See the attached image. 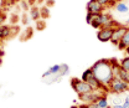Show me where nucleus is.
<instances>
[{
    "label": "nucleus",
    "mask_w": 129,
    "mask_h": 108,
    "mask_svg": "<svg viewBox=\"0 0 129 108\" xmlns=\"http://www.w3.org/2000/svg\"><path fill=\"white\" fill-rule=\"evenodd\" d=\"M93 73L104 86H109V83L112 82V79L114 78L113 75V68L109 60H99L97 61L93 66H92Z\"/></svg>",
    "instance_id": "obj_1"
},
{
    "label": "nucleus",
    "mask_w": 129,
    "mask_h": 108,
    "mask_svg": "<svg viewBox=\"0 0 129 108\" xmlns=\"http://www.w3.org/2000/svg\"><path fill=\"white\" fill-rule=\"evenodd\" d=\"M104 96V91L102 90H92L91 92L83 93V94H80L78 98L82 103H94V102H98V99Z\"/></svg>",
    "instance_id": "obj_2"
},
{
    "label": "nucleus",
    "mask_w": 129,
    "mask_h": 108,
    "mask_svg": "<svg viewBox=\"0 0 129 108\" xmlns=\"http://www.w3.org/2000/svg\"><path fill=\"white\" fill-rule=\"evenodd\" d=\"M71 87L75 90V92L77 93L78 96H80V94H83V93L91 92V91L93 90L88 82H84V81L78 79V78H72V79H71Z\"/></svg>",
    "instance_id": "obj_3"
},
{
    "label": "nucleus",
    "mask_w": 129,
    "mask_h": 108,
    "mask_svg": "<svg viewBox=\"0 0 129 108\" xmlns=\"http://www.w3.org/2000/svg\"><path fill=\"white\" fill-rule=\"evenodd\" d=\"M108 87L114 93H122V92H125V91H129V83L124 82L123 79H120L119 77L113 78Z\"/></svg>",
    "instance_id": "obj_4"
},
{
    "label": "nucleus",
    "mask_w": 129,
    "mask_h": 108,
    "mask_svg": "<svg viewBox=\"0 0 129 108\" xmlns=\"http://www.w3.org/2000/svg\"><path fill=\"white\" fill-rule=\"evenodd\" d=\"M113 32H114V28H108V26L107 28H101L97 32V39L101 42H108L112 39Z\"/></svg>",
    "instance_id": "obj_5"
},
{
    "label": "nucleus",
    "mask_w": 129,
    "mask_h": 108,
    "mask_svg": "<svg viewBox=\"0 0 129 108\" xmlns=\"http://www.w3.org/2000/svg\"><path fill=\"white\" fill-rule=\"evenodd\" d=\"M127 29H128V28H125V26H123V25H118V26L114 28V32H113V36H112V39H111V42H112L113 45L117 46V45L119 44V41H120L122 37L124 36Z\"/></svg>",
    "instance_id": "obj_6"
},
{
    "label": "nucleus",
    "mask_w": 129,
    "mask_h": 108,
    "mask_svg": "<svg viewBox=\"0 0 129 108\" xmlns=\"http://www.w3.org/2000/svg\"><path fill=\"white\" fill-rule=\"evenodd\" d=\"M87 11L88 13H93V14H102L104 10V6L101 5L97 0H89L87 3Z\"/></svg>",
    "instance_id": "obj_7"
},
{
    "label": "nucleus",
    "mask_w": 129,
    "mask_h": 108,
    "mask_svg": "<svg viewBox=\"0 0 129 108\" xmlns=\"http://www.w3.org/2000/svg\"><path fill=\"white\" fill-rule=\"evenodd\" d=\"M11 37V28L8 25H0V39L6 40Z\"/></svg>",
    "instance_id": "obj_8"
},
{
    "label": "nucleus",
    "mask_w": 129,
    "mask_h": 108,
    "mask_svg": "<svg viewBox=\"0 0 129 108\" xmlns=\"http://www.w3.org/2000/svg\"><path fill=\"white\" fill-rule=\"evenodd\" d=\"M91 26L94 29H101L102 24H101V19H99V14H93V19L91 22Z\"/></svg>",
    "instance_id": "obj_9"
},
{
    "label": "nucleus",
    "mask_w": 129,
    "mask_h": 108,
    "mask_svg": "<svg viewBox=\"0 0 129 108\" xmlns=\"http://www.w3.org/2000/svg\"><path fill=\"white\" fill-rule=\"evenodd\" d=\"M115 10H117L118 13H128L129 8H128V5H127L125 3L119 1V3L115 4Z\"/></svg>",
    "instance_id": "obj_10"
},
{
    "label": "nucleus",
    "mask_w": 129,
    "mask_h": 108,
    "mask_svg": "<svg viewBox=\"0 0 129 108\" xmlns=\"http://www.w3.org/2000/svg\"><path fill=\"white\" fill-rule=\"evenodd\" d=\"M30 16H31L32 20H39L40 17H41V13H40V9L39 8H35V6H32L31 9H30Z\"/></svg>",
    "instance_id": "obj_11"
},
{
    "label": "nucleus",
    "mask_w": 129,
    "mask_h": 108,
    "mask_svg": "<svg viewBox=\"0 0 129 108\" xmlns=\"http://www.w3.org/2000/svg\"><path fill=\"white\" fill-rule=\"evenodd\" d=\"M118 77L120 78V79H123L124 82L129 83V71H125V70H123V68L120 67V71H119Z\"/></svg>",
    "instance_id": "obj_12"
},
{
    "label": "nucleus",
    "mask_w": 129,
    "mask_h": 108,
    "mask_svg": "<svg viewBox=\"0 0 129 108\" xmlns=\"http://www.w3.org/2000/svg\"><path fill=\"white\" fill-rule=\"evenodd\" d=\"M92 75H93V70H92V67H91V68H87V70L82 73L81 79H82V81H84V82H87V81H88V78L91 77Z\"/></svg>",
    "instance_id": "obj_13"
},
{
    "label": "nucleus",
    "mask_w": 129,
    "mask_h": 108,
    "mask_svg": "<svg viewBox=\"0 0 129 108\" xmlns=\"http://www.w3.org/2000/svg\"><path fill=\"white\" fill-rule=\"evenodd\" d=\"M97 104L99 106V108H108V101H107V98H106V96H102L99 99H98V102H97Z\"/></svg>",
    "instance_id": "obj_14"
},
{
    "label": "nucleus",
    "mask_w": 129,
    "mask_h": 108,
    "mask_svg": "<svg viewBox=\"0 0 129 108\" xmlns=\"http://www.w3.org/2000/svg\"><path fill=\"white\" fill-rule=\"evenodd\" d=\"M119 65H120V67H122L123 70L129 71V56H125L124 59H122L120 62H119Z\"/></svg>",
    "instance_id": "obj_15"
},
{
    "label": "nucleus",
    "mask_w": 129,
    "mask_h": 108,
    "mask_svg": "<svg viewBox=\"0 0 129 108\" xmlns=\"http://www.w3.org/2000/svg\"><path fill=\"white\" fill-rule=\"evenodd\" d=\"M101 5H103L104 8H109V6H114L115 0H97Z\"/></svg>",
    "instance_id": "obj_16"
},
{
    "label": "nucleus",
    "mask_w": 129,
    "mask_h": 108,
    "mask_svg": "<svg viewBox=\"0 0 129 108\" xmlns=\"http://www.w3.org/2000/svg\"><path fill=\"white\" fill-rule=\"evenodd\" d=\"M61 65H55V66H52V67H50V72H51V75H56V73H60L61 72Z\"/></svg>",
    "instance_id": "obj_17"
},
{
    "label": "nucleus",
    "mask_w": 129,
    "mask_h": 108,
    "mask_svg": "<svg viewBox=\"0 0 129 108\" xmlns=\"http://www.w3.org/2000/svg\"><path fill=\"white\" fill-rule=\"evenodd\" d=\"M120 41H122V42H123V44H124L127 47L129 46V28L127 29L125 34H124V36L122 37V40H120Z\"/></svg>",
    "instance_id": "obj_18"
},
{
    "label": "nucleus",
    "mask_w": 129,
    "mask_h": 108,
    "mask_svg": "<svg viewBox=\"0 0 129 108\" xmlns=\"http://www.w3.org/2000/svg\"><path fill=\"white\" fill-rule=\"evenodd\" d=\"M40 13H41V17H44V19H47L48 16H50V11H48L47 6L41 8V9H40Z\"/></svg>",
    "instance_id": "obj_19"
},
{
    "label": "nucleus",
    "mask_w": 129,
    "mask_h": 108,
    "mask_svg": "<svg viewBox=\"0 0 129 108\" xmlns=\"http://www.w3.org/2000/svg\"><path fill=\"white\" fill-rule=\"evenodd\" d=\"M92 19H93V13H88V11H87V16H86V21H87V24L91 25Z\"/></svg>",
    "instance_id": "obj_20"
},
{
    "label": "nucleus",
    "mask_w": 129,
    "mask_h": 108,
    "mask_svg": "<svg viewBox=\"0 0 129 108\" xmlns=\"http://www.w3.org/2000/svg\"><path fill=\"white\" fill-rule=\"evenodd\" d=\"M42 28H45V22H42V21H39V20H37V30H41Z\"/></svg>",
    "instance_id": "obj_21"
},
{
    "label": "nucleus",
    "mask_w": 129,
    "mask_h": 108,
    "mask_svg": "<svg viewBox=\"0 0 129 108\" xmlns=\"http://www.w3.org/2000/svg\"><path fill=\"white\" fill-rule=\"evenodd\" d=\"M17 31H19V28H17V26H15V28H11V36L16 35V34H17Z\"/></svg>",
    "instance_id": "obj_22"
},
{
    "label": "nucleus",
    "mask_w": 129,
    "mask_h": 108,
    "mask_svg": "<svg viewBox=\"0 0 129 108\" xmlns=\"http://www.w3.org/2000/svg\"><path fill=\"white\" fill-rule=\"evenodd\" d=\"M128 106H129V96L125 98V101H124V103H123V107L124 108H128Z\"/></svg>",
    "instance_id": "obj_23"
},
{
    "label": "nucleus",
    "mask_w": 129,
    "mask_h": 108,
    "mask_svg": "<svg viewBox=\"0 0 129 108\" xmlns=\"http://www.w3.org/2000/svg\"><path fill=\"white\" fill-rule=\"evenodd\" d=\"M4 21H5V15L3 13H0V25H3Z\"/></svg>",
    "instance_id": "obj_24"
},
{
    "label": "nucleus",
    "mask_w": 129,
    "mask_h": 108,
    "mask_svg": "<svg viewBox=\"0 0 129 108\" xmlns=\"http://www.w3.org/2000/svg\"><path fill=\"white\" fill-rule=\"evenodd\" d=\"M37 0H27V4L30 5V6H34L35 5V3H36Z\"/></svg>",
    "instance_id": "obj_25"
},
{
    "label": "nucleus",
    "mask_w": 129,
    "mask_h": 108,
    "mask_svg": "<svg viewBox=\"0 0 129 108\" xmlns=\"http://www.w3.org/2000/svg\"><path fill=\"white\" fill-rule=\"evenodd\" d=\"M22 22H24V24H27V22H29V20H27V16H26V15L22 16Z\"/></svg>",
    "instance_id": "obj_26"
},
{
    "label": "nucleus",
    "mask_w": 129,
    "mask_h": 108,
    "mask_svg": "<svg viewBox=\"0 0 129 108\" xmlns=\"http://www.w3.org/2000/svg\"><path fill=\"white\" fill-rule=\"evenodd\" d=\"M21 5H22V8H24V9H26V8L29 6V4H27V1H22V3H21Z\"/></svg>",
    "instance_id": "obj_27"
},
{
    "label": "nucleus",
    "mask_w": 129,
    "mask_h": 108,
    "mask_svg": "<svg viewBox=\"0 0 129 108\" xmlns=\"http://www.w3.org/2000/svg\"><path fill=\"white\" fill-rule=\"evenodd\" d=\"M113 108H124V107H123V104L119 103V104H113Z\"/></svg>",
    "instance_id": "obj_28"
},
{
    "label": "nucleus",
    "mask_w": 129,
    "mask_h": 108,
    "mask_svg": "<svg viewBox=\"0 0 129 108\" xmlns=\"http://www.w3.org/2000/svg\"><path fill=\"white\" fill-rule=\"evenodd\" d=\"M17 21V16H13V20H11V22H16Z\"/></svg>",
    "instance_id": "obj_29"
},
{
    "label": "nucleus",
    "mask_w": 129,
    "mask_h": 108,
    "mask_svg": "<svg viewBox=\"0 0 129 108\" xmlns=\"http://www.w3.org/2000/svg\"><path fill=\"white\" fill-rule=\"evenodd\" d=\"M3 55H4V51H3V50H0V57H3Z\"/></svg>",
    "instance_id": "obj_30"
},
{
    "label": "nucleus",
    "mask_w": 129,
    "mask_h": 108,
    "mask_svg": "<svg viewBox=\"0 0 129 108\" xmlns=\"http://www.w3.org/2000/svg\"><path fill=\"white\" fill-rule=\"evenodd\" d=\"M20 0H10V3H19Z\"/></svg>",
    "instance_id": "obj_31"
},
{
    "label": "nucleus",
    "mask_w": 129,
    "mask_h": 108,
    "mask_svg": "<svg viewBox=\"0 0 129 108\" xmlns=\"http://www.w3.org/2000/svg\"><path fill=\"white\" fill-rule=\"evenodd\" d=\"M71 108H80V107H78V106H72Z\"/></svg>",
    "instance_id": "obj_32"
},
{
    "label": "nucleus",
    "mask_w": 129,
    "mask_h": 108,
    "mask_svg": "<svg viewBox=\"0 0 129 108\" xmlns=\"http://www.w3.org/2000/svg\"><path fill=\"white\" fill-rule=\"evenodd\" d=\"M0 63H1V57H0Z\"/></svg>",
    "instance_id": "obj_33"
},
{
    "label": "nucleus",
    "mask_w": 129,
    "mask_h": 108,
    "mask_svg": "<svg viewBox=\"0 0 129 108\" xmlns=\"http://www.w3.org/2000/svg\"><path fill=\"white\" fill-rule=\"evenodd\" d=\"M127 24H129V20H128V21H127Z\"/></svg>",
    "instance_id": "obj_34"
},
{
    "label": "nucleus",
    "mask_w": 129,
    "mask_h": 108,
    "mask_svg": "<svg viewBox=\"0 0 129 108\" xmlns=\"http://www.w3.org/2000/svg\"><path fill=\"white\" fill-rule=\"evenodd\" d=\"M128 15H129V10H128Z\"/></svg>",
    "instance_id": "obj_35"
},
{
    "label": "nucleus",
    "mask_w": 129,
    "mask_h": 108,
    "mask_svg": "<svg viewBox=\"0 0 129 108\" xmlns=\"http://www.w3.org/2000/svg\"><path fill=\"white\" fill-rule=\"evenodd\" d=\"M128 108H129V106H128Z\"/></svg>",
    "instance_id": "obj_36"
}]
</instances>
